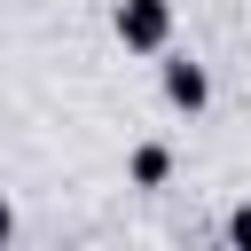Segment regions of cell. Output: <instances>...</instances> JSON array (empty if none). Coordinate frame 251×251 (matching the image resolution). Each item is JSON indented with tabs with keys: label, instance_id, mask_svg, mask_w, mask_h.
<instances>
[{
	"label": "cell",
	"instance_id": "cell-1",
	"mask_svg": "<svg viewBox=\"0 0 251 251\" xmlns=\"http://www.w3.org/2000/svg\"><path fill=\"white\" fill-rule=\"evenodd\" d=\"M110 31H118V47H133V55H165V47H173V0H118Z\"/></svg>",
	"mask_w": 251,
	"mask_h": 251
},
{
	"label": "cell",
	"instance_id": "cell-2",
	"mask_svg": "<svg viewBox=\"0 0 251 251\" xmlns=\"http://www.w3.org/2000/svg\"><path fill=\"white\" fill-rule=\"evenodd\" d=\"M165 102L196 118V110L212 102V71H204V63H188V55H165Z\"/></svg>",
	"mask_w": 251,
	"mask_h": 251
},
{
	"label": "cell",
	"instance_id": "cell-3",
	"mask_svg": "<svg viewBox=\"0 0 251 251\" xmlns=\"http://www.w3.org/2000/svg\"><path fill=\"white\" fill-rule=\"evenodd\" d=\"M165 180H173V149L165 141H141L133 149V188H165Z\"/></svg>",
	"mask_w": 251,
	"mask_h": 251
},
{
	"label": "cell",
	"instance_id": "cell-4",
	"mask_svg": "<svg viewBox=\"0 0 251 251\" xmlns=\"http://www.w3.org/2000/svg\"><path fill=\"white\" fill-rule=\"evenodd\" d=\"M227 243H235V251H251V204H235V212H227Z\"/></svg>",
	"mask_w": 251,
	"mask_h": 251
},
{
	"label": "cell",
	"instance_id": "cell-5",
	"mask_svg": "<svg viewBox=\"0 0 251 251\" xmlns=\"http://www.w3.org/2000/svg\"><path fill=\"white\" fill-rule=\"evenodd\" d=\"M8 235H16V212H8V196H0V243H8Z\"/></svg>",
	"mask_w": 251,
	"mask_h": 251
}]
</instances>
